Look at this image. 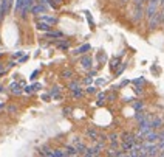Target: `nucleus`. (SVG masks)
<instances>
[{
    "instance_id": "obj_25",
    "label": "nucleus",
    "mask_w": 164,
    "mask_h": 157,
    "mask_svg": "<svg viewBox=\"0 0 164 157\" xmlns=\"http://www.w3.org/2000/svg\"><path fill=\"white\" fill-rule=\"evenodd\" d=\"M71 76H73L71 70H65V72H64V78H71Z\"/></svg>"
},
{
    "instance_id": "obj_36",
    "label": "nucleus",
    "mask_w": 164,
    "mask_h": 157,
    "mask_svg": "<svg viewBox=\"0 0 164 157\" xmlns=\"http://www.w3.org/2000/svg\"><path fill=\"white\" fill-rule=\"evenodd\" d=\"M25 61H28V56H22V58H20V61H19V62L22 64V62H25Z\"/></svg>"
},
{
    "instance_id": "obj_27",
    "label": "nucleus",
    "mask_w": 164,
    "mask_h": 157,
    "mask_svg": "<svg viewBox=\"0 0 164 157\" xmlns=\"http://www.w3.org/2000/svg\"><path fill=\"white\" fill-rule=\"evenodd\" d=\"M59 90H61V87H57V86H56V87H53V90L50 92V95H51V96H54V95H56Z\"/></svg>"
},
{
    "instance_id": "obj_40",
    "label": "nucleus",
    "mask_w": 164,
    "mask_h": 157,
    "mask_svg": "<svg viewBox=\"0 0 164 157\" xmlns=\"http://www.w3.org/2000/svg\"><path fill=\"white\" fill-rule=\"evenodd\" d=\"M70 112H71V109H70V107H67V109H64V113H65V115H68Z\"/></svg>"
},
{
    "instance_id": "obj_13",
    "label": "nucleus",
    "mask_w": 164,
    "mask_h": 157,
    "mask_svg": "<svg viewBox=\"0 0 164 157\" xmlns=\"http://www.w3.org/2000/svg\"><path fill=\"white\" fill-rule=\"evenodd\" d=\"M37 30H42V31H45V33H47V31H50V24H47V22H40V20H39V22H37Z\"/></svg>"
},
{
    "instance_id": "obj_18",
    "label": "nucleus",
    "mask_w": 164,
    "mask_h": 157,
    "mask_svg": "<svg viewBox=\"0 0 164 157\" xmlns=\"http://www.w3.org/2000/svg\"><path fill=\"white\" fill-rule=\"evenodd\" d=\"M76 149H78V154H85V151H87V146L82 143V142H79L78 145H76Z\"/></svg>"
},
{
    "instance_id": "obj_45",
    "label": "nucleus",
    "mask_w": 164,
    "mask_h": 157,
    "mask_svg": "<svg viewBox=\"0 0 164 157\" xmlns=\"http://www.w3.org/2000/svg\"><path fill=\"white\" fill-rule=\"evenodd\" d=\"M0 70H2V66H0Z\"/></svg>"
},
{
    "instance_id": "obj_2",
    "label": "nucleus",
    "mask_w": 164,
    "mask_h": 157,
    "mask_svg": "<svg viewBox=\"0 0 164 157\" xmlns=\"http://www.w3.org/2000/svg\"><path fill=\"white\" fill-rule=\"evenodd\" d=\"M147 22H149V30H156L158 26L163 24V20H161V11L155 13L150 19H147Z\"/></svg>"
},
{
    "instance_id": "obj_4",
    "label": "nucleus",
    "mask_w": 164,
    "mask_h": 157,
    "mask_svg": "<svg viewBox=\"0 0 164 157\" xmlns=\"http://www.w3.org/2000/svg\"><path fill=\"white\" fill-rule=\"evenodd\" d=\"M144 14H146V9H144L143 5H135V11H133V20L135 22H139Z\"/></svg>"
},
{
    "instance_id": "obj_12",
    "label": "nucleus",
    "mask_w": 164,
    "mask_h": 157,
    "mask_svg": "<svg viewBox=\"0 0 164 157\" xmlns=\"http://www.w3.org/2000/svg\"><path fill=\"white\" fill-rule=\"evenodd\" d=\"M19 87H20L19 83H11V84H9L11 92H13V93H16V95H22V90H20Z\"/></svg>"
},
{
    "instance_id": "obj_19",
    "label": "nucleus",
    "mask_w": 164,
    "mask_h": 157,
    "mask_svg": "<svg viewBox=\"0 0 164 157\" xmlns=\"http://www.w3.org/2000/svg\"><path fill=\"white\" fill-rule=\"evenodd\" d=\"M23 3H25V0H16V6H14V11L16 13H20V9H22V6H23Z\"/></svg>"
},
{
    "instance_id": "obj_33",
    "label": "nucleus",
    "mask_w": 164,
    "mask_h": 157,
    "mask_svg": "<svg viewBox=\"0 0 164 157\" xmlns=\"http://www.w3.org/2000/svg\"><path fill=\"white\" fill-rule=\"evenodd\" d=\"M124 69H125V64H122V66H121V69H119L118 72H116V76H119V75H121V73L124 72Z\"/></svg>"
},
{
    "instance_id": "obj_28",
    "label": "nucleus",
    "mask_w": 164,
    "mask_h": 157,
    "mask_svg": "<svg viewBox=\"0 0 164 157\" xmlns=\"http://www.w3.org/2000/svg\"><path fill=\"white\" fill-rule=\"evenodd\" d=\"M143 83H144V78H138V79H135V81H133V84H135V86H139V84H143Z\"/></svg>"
},
{
    "instance_id": "obj_42",
    "label": "nucleus",
    "mask_w": 164,
    "mask_h": 157,
    "mask_svg": "<svg viewBox=\"0 0 164 157\" xmlns=\"http://www.w3.org/2000/svg\"><path fill=\"white\" fill-rule=\"evenodd\" d=\"M84 83H85V84H90V83H91V76H90V78H87V79L84 81Z\"/></svg>"
},
{
    "instance_id": "obj_20",
    "label": "nucleus",
    "mask_w": 164,
    "mask_h": 157,
    "mask_svg": "<svg viewBox=\"0 0 164 157\" xmlns=\"http://www.w3.org/2000/svg\"><path fill=\"white\" fill-rule=\"evenodd\" d=\"M119 64H121V59H119V58H115L113 61L110 62V69H112V70H115V69H116V67L119 66Z\"/></svg>"
},
{
    "instance_id": "obj_21",
    "label": "nucleus",
    "mask_w": 164,
    "mask_h": 157,
    "mask_svg": "<svg viewBox=\"0 0 164 157\" xmlns=\"http://www.w3.org/2000/svg\"><path fill=\"white\" fill-rule=\"evenodd\" d=\"M67 154H65V151H62V149H54L53 151V157H65Z\"/></svg>"
},
{
    "instance_id": "obj_7",
    "label": "nucleus",
    "mask_w": 164,
    "mask_h": 157,
    "mask_svg": "<svg viewBox=\"0 0 164 157\" xmlns=\"http://www.w3.org/2000/svg\"><path fill=\"white\" fill-rule=\"evenodd\" d=\"M163 120L161 118H152L150 120V126H152V129L153 131H156V129H163Z\"/></svg>"
},
{
    "instance_id": "obj_8",
    "label": "nucleus",
    "mask_w": 164,
    "mask_h": 157,
    "mask_svg": "<svg viewBox=\"0 0 164 157\" xmlns=\"http://www.w3.org/2000/svg\"><path fill=\"white\" fill-rule=\"evenodd\" d=\"M11 5H13V0H2V5H0V8H2L3 16H6V14H8L9 8H11Z\"/></svg>"
},
{
    "instance_id": "obj_24",
    "label": "nucleus",
    "mask_w": 164,
    "mask_h": 157,
    "mask_svg": "<svg viewBox=\"0 0 164 157\" xmlns=\"http://www.w3.org/2000/svg\"><path fill=\"white\" fill-rule=\"evenodd\" d=\"M78 87H79V83H78V81H71V83L68 84V89H70V90H74V89H78Z\"/></svg>"
},
{
    "instance_id": "obj_35",
    "label": "nucleus",
    "mask_w": 164,
    "mask_h": 157,
    "mask_svg": "<svg viewBox=\"0 0 164 157\" xmlns=\"http://www.w3.org/2000/svg\"><path fill=\"white\" fill-rule=\"evenodd\" d=\"M104 83H105V79H96V84L98 86H102Z\"/></svg>"
},
{
    "instance_id": "obj_43",
    "label": "nucleus",
    "mask_w": 164,
    "mask_h": 157,
    "mask_svg": "<svg viewBox=\"0 0 164 157\" xmlns=\"http://www.w3.org/2000/svg\"><path fill=\"white\" fill-rule=\"evenodd\" d=\"M3 106H5V104H3V101H0V109H2Z\"/></svg>"
},
{
    "instance_id": "obj_15",
    "label": "nucleus",
    "mask_w": 164,
    "mask_h": 157,
    "mask_svg": "<svg viewBox=\"0 0 164 157\" xmlns=\"http://www.w3.org/2000/svg\"><path fill=\"white\" fill-rule=\"evenodd\" d=\"M65 154L67 156H78V149H76V146H67V148H65Z\"/></svg>"
},
{
    "instance_id": "obj_16",
    "label": "nucleus",
    "mask_w": 164,
    "mask_h": 157,
    "mask_svg": "<svg viewBox=\"0 0 164 157\" xmlns=\"http://www.w3.org/2000/svg\"><path fill=\"white\" fill-rule=\"evenodd\" d=\"M47 37H50V39H53V37H62L64 34L61 33V31H47Z\"/></svg>"
},
{
    "instance_id": "obj_6",
    "label": "nucleus",
    "mask_w": 164,
    "mask_h": 157,
    "mask_svg": "<svg viewBox=\"0 0 164 157\" xmlns=\"http://www.w3.org/2000/svg\"><path fill=\"white\" fill-rule=\"evenodd\" d=\"M144 140H146V142H158V140H160V132L150 131L149 134L144 135Z\"/></svg>"
},
{
    "instance_id": "obj_11",
    "label": "nucleus",
    "mask_w": 164,
    "mask_h": 157,
    "mask_svg": "<svg viewBox=\"0 0 164 157\" xmlns=\"http://www.w3.org/2000/svg\"><path fill=\"white\" fill-rule=\"evenodd\" d=\"M85 135H87V137H90L91 140H98V138H99V132H98L96 129H87Z\"/></svg>"
},
{
    "instance_id": "obj_29",
    "label": "nucleus",
    "mask_w": 164,
    "mask_h": 157,
    "mask_svg": "<svg viewBox=\"0 0 164 157\" xmlns=\"http://www.w3.org/2000/svg\"><path fill=\"white\" fill-rule=\"evenodd\" d=\"M8 112H9V113L17 112V107H16V106H8Z\"/></svg>"
},
{
    "instance_id": "obj_30",
    "label": "nucleus",
    "mask_w": 164,
    "mask_h": 157,
    "mask_svg": "<svg viewBox=\"0 0 164 157\" xmlns=\"http://www.w3.org/2000/svg\"><path fill=\"white\" fill-rule=\"evenodd\" d=\"M40 87H42V86H40L39 83H36V84H33V86H31V89H33V92H34V90H39Z\"/></svg>"
},
{
    "instance_id": "obj_23",
    "label": "nucleus",
    "mask_w": 164,
    "mask_h": 157,
    "mask_svg": "<svg viewBox=\"0 0 164 157\" xmlns=\"http://www.w3.org/2000/svg\"><path fill=\"white\" fill-rule=\"evenodd\" d=\"M132 106H133V109H135V111H141V109L144 107V104H143L141 101H136V103H133Z\"/></svg>"
},
{
    "instance_id": "obj_17",
    "label": "nucleus",
    "mask_w": 164,
    "mask_h": 157,
    "mask_svg": "<svg viewBox=\"0 0 164 157\" xmlns=\"http://www.w3.org/2000/svg\"><path fill=\"white\" fill-rule=\"evenodd\" d=\"M71 93H73L74 98H82V96H84V90H82L81 87H78V89L71 90Z\"/></svg>"
},
{
    "instance_id": "obj_5",
    "label": "nucleus",
    "mask_w": 164,
    "mask_h": 157,
    "mask_svg": "<svg viewBox=\"0 0 164 157\" xmlns=\"http://www.w3.org/2000/svg\"><path fill=\"white\" fill-rule=\"evenodd\" d=\"M34 3H36V0H25V3H23V6H22L19 14L22 16V17H25V16L31 11V8H33V5H34Z\"/></svg>"
},
{
    "instance_id": "obj_38",
    "label": "nucleus",
    "mask_w": 164,
    "mask_h": 157,
    "mask_svg": "<svg viewBox=\"0 0 164 157\" xmlns=\"http://www.w3.org/2000/svg\"><path fill=\"white\" fill-rule=\"evenodd\" d=\"M25 92H26V93H31V92H33L31 86H28V87H25Z\"/></svg>"
},
{
    "instance_id": "obj_10",
    "label": "nucleus",
    "mask_w": 164,
    "mask_h": 157,
    "mask_svg": "<svg viewBox=\"0 0 164 157\" xmlns=\"http://www.w3.org/2000/svg\"><path fill=\"white\" fill-rule=\"evenodd\" d=\"M81 66H82V69L90 70L91 69V58L90 56H84V58L81 59Z\"/></svg>"
},
{
    "instance_id": "obj_37",
    "label": "nucleus",
    "mask_w": 164,
    "mask_h": 157,
    "mask_svg": "<svg viewBox=\"0 0 164 157\" xmlns=\"http://www.w3.org/2000/svg\"><path fill=\"white\" fill-rule=\"evenodd\" d=\"M161 20H163V25H164V5H163V9H161Z\"/></svg>"
},
{
    "instance_id": "obj_31",
    "label": "nucleus",
    "mask_w": 164,
    "mask_h": 157,
    "mask_svg": "<svg viewBox=\"0 0 164 157\" xmlns=\"http://www.w3.org/2000/svg\"><path fill=\"white\" fill-rule=\"evenodd\" d=\"M59 48H61V50H67L68 44H67V42H62V44H59Z\"/></svg>"
},
{
    "instance_id": "obj_32",
    "label": "nucleus",
    "mask_w": 164,
    "mask_h": 157,
    "mask_svg": "<svg viewBox=\"0 0 164 157\" xmlns=\"http://www.w3.org/2000/svg\"><path fill=\"white\" fill-rule=\"evenodd\" d=\"M104 98H105V93H104V92H101V93H98V101H102Z\"/></svg>"
},
{
    "instance_id": "obj_26",
    "label": "nucleus",
    "mask_w": 164,
    "mask_h": 157,
    "mask_svg": "<svg viewBox=\"0 0 164 157\" xmlns=\"http://www.w3.org/2000/svg\"><path fill=\"white\" fill-rule=\"evenodd\" d=\"M87 93H96V87H93V86H88V87H87Z\"/></svg>"
},
{
    "instance_id": "obj_3",
    "label": "nucleus",
    "mask_w": 164,
    "mask_h": 157,
    "mask_svg": "<svg viewBox=\"0 0 164 157\" xmlns=\"http://www.w3.org/2000/svg\"><path fill=\"white\" fill-rule=\"evenodd\" d=\"M47 2H43V0H40V2H37L36 5H33V8H31V14H43V13H47Z\"/></svg>"
},
{
    "instance_id": "obj_1",
    "label": "nucleus",
    "mask_w": 164,
    "mask_h": 157,
    "mask_svg": "<svg viewBox=\"0 0 164 157\" xmlns=\"http://www.w3.org/2000/svg\"><path fill=\"white\" fill-rule=\"evenodd\" d=\"M160 0H147V8H146V17L147 19H150L152 16H153L155 13L160 11Z\"/></svg>"
},
{
    "instance_id": "obj_41",
    "label": "nucleus",
    "mask_w": 164,
    "mask_h": 157,
    "mask_svg": "<svg viewBox=\"0 0 164 157\" xmlns=\"http://www.w3.org/2000/svg\"><path fill=\"white\" fill-rule=\"evenodd\" d=\"M50 96H51L50 93H48V95H42V100H50Z\"/></svg>"
},
{
    "instance_id": "obj_9",
    "label": "nucleus",
    "mask_w": 164,
    "mask_h": 157,
    "mask_svg": "<svg viewBox=\"0 0 164 157\" xmlns=\"http://www.w3.org/2000/svg\"><path fill=\"white\" fill-rule=\"evenodd\" d=\"M39 20H40V22H47V24H50V25H56L57 24V19L53 17V16H40Z\"/></svg>"
},
{
    "instance_id": "obj_34",
    "label": "nucleus",
    "mask_w": 164,
    "mask_h": 157,
    "mask_svg": "<svg viewBox=\"0 0 164 157\" xmlns=\"http://www.w3.org/2000/svg\"><path fill=\"white\" fill-rule=\"evenodd\" d=\"M37 75H39V70H36V72H33V75H31V79H36V78H37Z\"/></svg>"
},
{
    "instance_id": "obj_44",
    "label": "nucleus",
    "mask_w": 164,
    "mask_h": 157,
    "mask_svg": "<svg viewBox=\"0 0 164 157\" xmlns=\"http://www.w3.org/2000/svg\"><path fill=\"white\" fill-rule=\"evenodd\" d=\"M160 3H161V5H164V0H160Z\"/></svg>"
},
{
    "instance_id": "obj_39",
    "label": "nucleus",
    "mask_w": 164,
    "mask_h": 157,
    "mask_svg": "<svg viewBox=\"0 0 164 157\" xmlns=\"http://www.w3.org/2000/svg\"><path fill=\"white\" fill-rule=\"evenodd\" d=\"M22 53H23V51H16V53H14V58H19V56H22Z\"/></svg>"
},
{
    "instance_id": "obj_22",
    "label": "nucleus",
    "mask_w": 164,
    "mask_h": 157,
    "mask_svg": "<svg viewBox=\"0 0 164 157\" xmlns=\"http://www.w3.org/2000/svg\"><path fill=\"white\" fill-rule=\"evenodd\" d=\"M40 154H42V156H48V157H53V151H51L50 148H42Z\"/></svg>"
},
{
    "instance_id": "obj_14",
    "label": "nucleus",
    "mask_w": 164,
    "mask_h": 157,
    "mask_svg": "<svg viewBox=\"0 0 164 157\" xmlns=\"http://www.w3.org/2000/svg\"><path fill=\"white\" fill-rule=\"evenodd\" d=\"M90 48H91V47H90V44H84L82 47H79L74 53H76V55H84V53H87V51L90 50Z\"/></svg>"
}]
</instances>
